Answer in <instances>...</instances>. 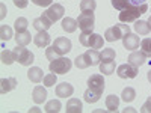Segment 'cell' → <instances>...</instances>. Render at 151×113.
<instances>
[{"instance_id": "obj_37", "label": "cell", "mask_w": 151, "mask_h": 113, "mask_svg": "<svg viewBox=\"0 0 151 113\" xmlns=\"http://www.w3.org/2000/svg\"><path fill=\"white\" fill-rule=\"evenodd\" d=\"M45 56H47V59H48L50 62L55 60V59H58V57H60V54L56 53V50H55L53 47H48V48L45 50Z\"/></svg>"}, {"instance_id": "obj_35", "label": "cell", "mask_w": 151, "mask_h": 113, "mask_svg": "<svg viewBox=\"0 0 151 113\" xmlns=\"http://www.w3.org/2000/svg\"><path fill=\"white\" fill-rule=\"evenodd\" d=\"M56 74L55 72H50V74H47V75H44V86L45 87H52V86H55L56 84Z\"/></svg>"}, {"instance_id": "obj_23", "label": "cell", "mask_w": 151, "mask_h": 113, "mask_svg": "<svg viewBox=\"0 0 151 113\" xmlns=\"http://www.w3.org/2000/svg\"><path fill=\"white\" fill-rule=\"evenodd\" d=\"M30 41H32V35H30V32H27V30L15 35V42H17V45H23V47H26Z\"/></svg>"}, {"instance_id": "obj_41", "label": "cell", "mask_w": 151, "mask_h": 113, "mask_svg": "<svg viewBox=\"0 0 151 113\" xmlns=\"http://www.w3.org/2000/svg\"><path fill=\"white\" fill-rule=\"evenodd\" d=\"M5 11H6V9H5V5H2V15H0V17H2V18L5 17Z\"/></svg>"}, {"instance_id": "obj_13", "label": "cell", "mask_w": 151, "mask_h": 113, "mask_svg": "<svg viewBox=\"0 0 151 113\" xmlns=\"http://www.w3.org/2000/svg\"><path fill=\"white\" fill-rule=\"evenodd\" d=\"M139 42H141L139 36L134 35V33H127V35L122 38V45H124V48L130 50V51H134V50L139 47Z\"/></svg>"}, {"instance_id": "obj_24", "label": "cell", "mask_w": 151, "mask_h": 113, "mask_svg": "<svg viewBox=\"0 0 151 113\" xmlns=\"http://www.w3.org/2000/svg\"><path fill=\"white\" fill-rule=\"evenodd\" d=\"M118 106H119V98L116 95H109L106 98V109L109 112H116Z\"/></svg>"}, {"instance_id": "obj_16", "label": "cell", "mask_w": 151, "mask_h": 113, "mask_svg": "<svg viewBox=\"0 0 151 113\" xmlns=\"http://www.w3.org/2000/svg\"><path fill=\"white\" fill-rule=\"evenodd\" d=\"M52 24H53V23L50 21L48 18H45L44 15H41V17H38V18L33 20V27H35L38 32H47Z\"/></svg>"}, {"instance_id": "obj_20", "label": "cell", "mask_w": 151, "mask_h": 113, "mask_svg": "<svg viewBox=\"0 0 151 113\" xmlns=\"http://www.w3.org/2000/svg\"><path fill=\"white\" fill-rule=\"evenodd\" d=\"M33 42L38 47H47L50 44V35L47 32H38L33 36Z\"/></svg>"}, {"instance_id": "obj_21", "label": "cell", "mask_w": 151, "mask_h": 113, "mask_svg": "<svg viewBox=\"0 0 151 113\" xmlns=\"http://www.w3.org/2000/svg\"><path fill=\"white\" fill-rule=\"evenodd\" d=\"M77 27H79L77 20H74V18H71V17H67V18L62 20V29H64L67 33L76 32V30H77Z\"/></svg>"}, {"instance_id": "obj_40", "label": "cell", "mask_w": 151, "mask_h": 113, "mask_svg": "<svg viewBox=\"0 0 151 113\" xmlns=\"http://www.w3.org/2000/svg\"><path fill=\"white\" fill-rule=\"evenodd\" d=\"M14 5L20 9H24L27 5H29V0H14Z\"/></svg>"}, {"instance_id": "obj_31", "label": "cell", "mask_w": 151, "mask_h": 113, "mask_svg": "<svg viewBox=\"0 0 151 113\" xmlns=\"http://www.w3.org/2000/svg\"><path fill=\"white\" fill-rule=\"evenodd\" d=\"M115 71V62H103V64H100V72H103L104 75H110L113 74Z\"/></svg>"}, {"instance_id": "obj_22", "label": "cell", "mask_w": 151, "mask_h": 113, "mask_svg": "<svg viewBox=\"0 0 151 113\" xmlns=\"http://www.w3.org/2000/svg\"><path fill=\"white\" fill-rule=\"evenodd\" d=\"M82 101L79 98H71L70 101L67 103V113H80L82 112Z\"/></svg>"}, {"instance_id": "obj_27", "label": "cell", "mask_w": 151, "mask_h": 113, "mask_svg": "<svg viewBox=\"0 0 151 113\" xmlns=\"http://www.w3.org/2000/svg\"><path fill=\"white\" fill-rule=\"evenodd\" d=\"M60 109H62V104H60L59 99H52V101H48L44 107V110L48 112V113H53V112L58 113V112H60Z\"/></svg>"}, {"instance_id": "obj_1", "label": "cell", "mask_w": 151, "mask_h": 113, "mask_svg": "<svg viewBox=\"0 0 151 113\" xmlns=\"http://www.w3.org/2000/svg\"><path fill=\"white\" fill-rule=\"evenodd\" d=\"M100 60H101V54H100L98 50L89 48V50H86L83 54H79L77 57L74 59V65L77 67L79 69H85L88 67L100 65Z\"/></svg>"}, {"instance_id": "obj_6", "label": "cell", "mask_w": 151, "mask_h": 113, "mask_svg": "<svg viewBox=\"0 0 151 113\" xmlns=\"http://www.w3.org/2000/svg\"><path fill=\"white\" fill-rule=\"evenodd\" d=\"M71 67H73V62L68 57H64V56L52 60L50 65H48L50 71L55 72V74H67V72H70Z\"/></svg>"}, {"instance_id": "obj_28", "label": "cell", "mask_w": 151, "mask_h": 113, "mask_svg": "<svg viewBox=\"0 0 151 113\" xmlns=\"http://www.w3.org/2000/svg\"><path fill=\"white\" fill-rule=\"evenodd\" d=\"M121 97H122V101L130 103V101H133V99L136 98V91L133 89V87H130V86H129V87H124Z\"/></svg>"}, {"instance_id": "obj_36", "label": "cell", "mask_w": 151, "mask_h": 113, "mask_svg": "<svg viewBox=\"0 0 151 113\" xmlns=\"http://www.w3.org/2000/svg\"><path fill=\"white\" fill-rule=\"evenodd\" d=\"M141 47H142V51L151 57V38H145V39L141 41Z\"/></svg>"}, {"instance_id": "obj_12", "label": "cell", "mask_w": 151, "mask_h": 113, "mask_svg": "<svg viewBox=\"0 0 151 113\" xmlns=\"http://www.w3.org/2000/svg\"><path fill=\"white\" fill-rule=\"evenodd\" d=\"M116 74L121 79H134L137 75V67H134L132 64H122L118 67Z\"/></svg>"}, {"instance_id": "obj_2", "label": "cell", "mask_w": 151, "mask_h": 113, "mask_svg": "<svg viewBox=\"0 0 151 113\" xmlns=\"http://www.w3.org/2000/svg\"><path fill=\"white\" fill-rule=\"evenodd\" d=\"M148 9V5H142V6H136V8H130V9H124L119 12V21L121 23H125V24H129V23H133L136 21L137 18H139V15L145 14Z\"/></svg>"}, {"instance_id": "obj_11", "label": "cell", "mask_w": 151, "mask_h": 113, "mask_svg": "<svg viewBox=\"0 0 151 113\" xmlns=\"http://www.w3.org/2000/svg\"><path fill=\"white\" fill-rule=\"evenodd\" d=\"M104 79H103V75L101 74H92L89 79H88V87L98 94H103L104 91Z\"/></svg>"}, {"instance_id": "obj_43", "label": "cell", "mask_w": 151, "mask_h": 113, "mask_svg": "<svg viewBox=\"0 0 151 113\" xmlns=\"http://www.w3.org/2000/svg\"><path fill=\"white\" fill-rule=\"evenodd\" d=\"M30 112H41V109H38V107H32Z\"/></svg>"}, {"instance_id": "obj_4", "label": "cell", "mask_w": 151, "mask_h": 113, "mask_svg": "<svg viewBox=\"0 0 151 113\" xmlns=\"http://www.w3.org/2000/svg\"><path fill=\"white\" fill-rule=\"evenodd\" d=\"M79 41L83 47H88V48H94V50H98L101 48L103 44H104V39L101 35L98 33H82L79 36Z\"/></svg>"}, {"instance_id": "obj_18", "label": "cell", "mask_w": 151, "mask_h": 113, "mask_svg": "<svg viewBox=\"0 0 151 113\" xmlns=\"http://www.w3.org/2000/svg\"><path fill=\"white\" fill-rule=\"evenodd\" d=\"M32 98H33V101H35L36 104L44 103L45 98H47L45 87H42V86H35V87H33V92H32Z\"/></svg>"}, {"instance_id": "obj_33", "label": "cell", "mask_w": 151, "mask_h": 113, "mask_svg": "<svg viewBox=\"0 0 151 113\" xmlns=\"http://www.w3.org/2000/svg\"><path fill=\"white\" fill-rule=\"evenodd\" d=\"M2 62L5 65H11L15 62V57H14V53L9 51V50H3L2 51Z\"/></svg>"}, {"instance_id": "obj_29", "label": "cell", "mask_w": 151, "mask_h": 113, "mask_svg": "<svg viewBox=\"0 0 151 113\" xmlns=\"http://www.w3.org/2000/svg\"><path fill=\"white\" fill-rule=\"evenodd\" d=\"M15 30H17V33H21V32H26L27 30V26H29V21H27V18H24V17H18L17 20H15Z\"/></svg>"}, {"instance_id": "obj_34", "label": "cell", "mask_w": 151, "mask_h": 113, "mask_svg": "<svg viewBox=\"0 0 151 113\" xmlns=\"http://www.w3.org/2000/svg\"><path fill=\"white\" fill-rule=\"evenodd\" d=\"M0 36H2V41H9L12 36V29L9 26H6V24H3L0 27Z\"/></svg>"}, {"instance_id": "obj_44", "label": "cell", "mask_w": 151, "mask_h": 113, "mask_svg": "<svg viewBox=\"0 0 151 113\" xmlns=\"http://www.w3.org/2000/svg\"><path fill=\"white\" fill-rule=\"evenodd\" d=\"M148 24H150V29H151V17L148 18Z\"/></svg>"}, {"instance_id": "obj_9", "label": "cell", "mask_w": 151, "mask_h": 113, "mask_svg": "<svg viewBox=\"0 0 151 113\" xmlns=\"http://www.w3.org/2000/svg\"><path fill=\"white\" fill-rule=\"evenodd\" d=\"M112 6L118 9L119 12L124 9H130V8H136V6H142L147 3V0H110Z\"/></svg>"}, {"instance_id": "obj_17", "label": "cell", "mask_w": 151, "mask_h": 113, "mask_svg": "<svg viewBox=\"0 0 151 113\" xmlns=\"http://www.w3.org/2000/svg\"><path fill=\"white\" fill-rule=\"evenodd\" d=\"M15 87H17V79H14V77L0 80V92L2 94H8L11 91H14Z\"/></svg>"}, {"instance_id": "obj_19", "label": "cell", "mask_w": 151, "mask_h": 113, "mask_svg": "<svg viewBox=\"0 0 151 113\" xmlns=\"http://www.w3.org/2000/svg\"><path fill=\"white\" fill-rule=\"evenodd\" d=\"M27 77L32 83H41L44 80V74H42V69L38 68V67H32L29 71H27Z\"/></svg>"}, {"instance_id": "obj_5", "label": "cell", "mask_w": 151, "mask_h": 113, "mask_svg": "<svg viewBox=\"0 0 151 113\" xmlns=\"http://www.w3.org/2000/svg\"><path fill=\"white\" fill-rule=\"evenodd\" d=\"M12 53H14V57H15V62H18L20 65L23 67H30L35 60V56L30 50L24 48L23 45H17V48L12 50Z\"/></svg>"}, {"instance_id": "obj_26", "label": "cell", "mask_w": 151, "mask_h": 113, "mask_svg": "<svg viewBox=\"0 0 151 113\" xmlns=\"http://www.w3.org/2000/svg\"><path fill=\"white\" fill-rule=\"evenodd\" d=\"M100 97H101V94H98V92H95V91H92V89H88L85 91V94H83V98H85V101L86 103H97L98 99H100Z\"/></svg>"}, {"instance_id": "obj_39", "label": "cell", "mask_w": 151, "mask_h": 113, "mask_svg": "<svg viewBox=\"0 0 151 113\" xmlns=\"http://www.w3.org/2000/svg\"><path fill=\"white\" fill-rule=\"evenodd\" d=\"M36 6H52L53 0H32Z\"/></svg>"}, {"instance_id": "obj_42", "label": "cell", "mask_w": 151, "mask_h": 113, "mask_svg": "<svg viewBox=\"0 0 151 113\" xmlns=\"http://www.w3.org/2000/svg\"><path fill=\"white\" fill-rule=\"evenodd\" d=\"M124 112H125V113H127V112H136V110H134L133 107H127V109H125Z\"/></svg>"}, {"instance_id": "obj_8", "label": "cell", "mask_w": 151, "mask_h": 113, "mask_svg": "<svg viewBox=\"0 0 151 113\" xmlns=\"http://www.w3.org/2000/svg\"><path fill=\"white\" fill-rule=\"evenodd\" d=\"M64 12H65L64 6L59 5V3H55V5H52V6H48V9L44 12L42 15H44L45 18H48L52 23H56L58 20H60L62 17H64Z\"/></svg>"}, {"instance_id": "obj_10", "label": "cell", "mask_w": 151, "mask_h": 113, "mask_svg": "<svg viewBox=\"0 0 151 113\" xmlns=\"http://www.w3.org/2000/svg\"><path fill=\"white\" fill-rule=\"evenodd\" d=\"M52 47L56 50V53H59L60 56H64V54H68L71 51V41L68 39V38L60 36V38H56Z\"/></svg>"}, {"instance_id": "obj_7", "label": "cell", "mask_w": 151, "mask_h": 113, "mask_svg": "<svg viewBox=\"0 0 151 113\" xmlns=\"http://www.w3.org/2000/svg\"><path fill=\"white\" fill-rule=\"evenodd\" d=\"M94 12H82L77 18V24L82 30V33H92L94 30Z\"/></svg>"}, {"instance_id": "obj_32", "label": "cell", "mask_w": 151, "mask_h": 113, "mask_svg": "<svg viewBox=\"0 0 151 113\" xmlns=\"http://www.w3.org/2000/svg\"><path fill=\"white\" fill-rule=\"evenodd\" d=\"M100 54H101V60L103 62H112V60H115V56H116V53H115L113 48H104Z\"/></svg>"}, {"instance_id": "obj_25", "label": "cell", "mask_w": 151, "mask_h": 113, "mask_svg": "<svg viewBox=\"0 0 151 113\" xmlns=\"http://www.w3.org/2000/svg\"><path fill=\"white\" fill-rule=\"evenodd\" d=\"M134 30H136V33H139V35H148L151 29H150L148 21H142V20H139V21H136V23H134Z\"/></svg>"}, {"instance_id": "obj_14", "label": "cell", "mask_w": 151, "mask_h": 113, "mask_svg": "<svg viewBox=\"0 0 151 113\" xmlns=\"http://www.w3.org/2000/svg\"><path fill=\"white\" fill-rule=\"evenodd\" d=\"M55 92H56V97L67 98V97H71V95L74 94V87H73V84H70V83L64 82V83H60V84H58V86H56Z\"/></svg>"}, {"instance_id": "obj_15", "label": "cell", "mask_w": 151, "mask_h": 113, "mask_svg": "<svg viewBox=\"0 0 151 113\" xmlns=\"http://www.w3.org/2000/svg\"><path fill=\"white\" fill-rule=\"evenodd\" d=\"M147 54L144 53V51H133L130 56H129V64H132V65H134V67H142L145 62H147Z\"/></svg>"}, {"instance_id": "obj_38", "label": "cell", "mask_w": 151, "mask_h": 113, "mask_svg": "<svg viewBox=\"0 0 151 113\" xmlns=\"http://www.w3.org/2000/svg\"><path fill=\"white\" fill-rule=\"evenodd\" d=\"M141 112H142V113H151V97H148V98H147V101L142 104Z\"/></svg>"}, {"instance_id": "obj_3", "label": "cell", "mask_w": 151, "mask_h": 113, "mask_svg": "<svg viewBox=\"0 0 151 113\" xmlns=\"http://www.w3.org/2000/svg\"><path fill=\"white\" fill-rule=\"evenodd\" d=\"M127 33H130L129 24H115L113 27H109L104 32V39L109 41V42H113V41L122 39Z\"/></svg>"}, {"instance_id": "obj_30", "label": "cell", "mask_w": 151, "mask_h": 113, "mask_svg": "<svg viewBox=\"0 0 151 113\" xmlns=\"http://www.w3.org/2000/svg\"><path fill=\"white\" fill-rule=\"evenodd\" d=\"M97 8L95 0H82L80 2V11L82 12H94Z\"/></svg>"}]
</instances>
